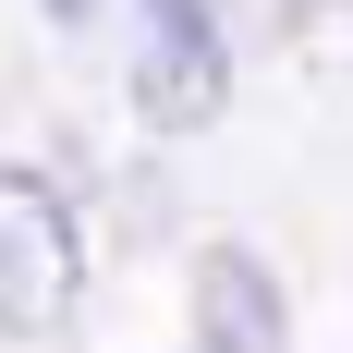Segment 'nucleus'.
<instances>
[{
  "label": "nucleus",
  "mask_w": 353,
  "mask_h": 353,
  "mask_svg": "<svg viewBox=\"0 0 353 353\" xmlns=\"http://www.w3.org/2000/svg\"><path fill=\"white\" fill-rule=\"evenodd\" d=\"M232 98V49H219L208 0H146V61H134V110L159 134H195Z\"/></svg>",
  "instance_id": "2"
},
{
  "label": "nucleus",
  "mask_w": 353,
  "mask_h": 353,
  "mask_svg": "<svg viewBox=\"0 0 353 353\" xmlns=\"http://www.w3.org/2000/svg\"><path fill=\"white\" fill-rule=\"evenodd\" d=\"M195 353H292V305L268 281L256 244H208L195 256Z\"/></svg>",
  "instance_id": "3"
},
{
  "label": "nucleus",
  "mask_w": 353,
  "mask_h": 353,
  "mask_svg": "<svg viewBox=\"0 0 353 353\" xmlns=\"http://www.w3.org/2000/svg\"><path fill=\"white\" fill-rule=\"evenodd\" d=\"M49 12H61V25H73V12H85V0H49Z\"/></svg>",
  "instance_id": "4"
},
{
  "label": "nucleus",
  "mask_w": 353,
  "mask_h": 353,
  "mask_svg": "<svg viewBox=\"0 0 353 353\" xmlns=\"http://www.w3.org/2000/svg\"><path fill=\"white\" fill-rule=\"evenodd\" d=\"M73 292H85V219L49 171L25 159H0V329L37 341V329L73 317Z\"/></svg>",
  "instance_id": "1"
}]
</instances>
